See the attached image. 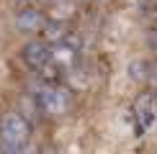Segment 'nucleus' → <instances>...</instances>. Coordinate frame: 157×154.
I'll return each instance as SVG.
<instances>
[{
    "label": "nucleus",
    "instance_id": "6",
    "mask_svg": "<svg viewBox=\"0 0 157 154\" xmlns=\"http://www.w3.org/2000/svg\"><path fill=\"white\" fill-rule=\"evenodd\" d=\"M44 13L39 8H23L16 13V28L18 31H26V34H34V31H44Z\"/></svg>",
    "mask_w": 157,
    "mask_h": 154
},
{
    "label": "nucleus",
    "instance_id": "7",
    "mask_svg": "<svg viewBox=\"0 0 157 154\" xmlns=\"http://www.w3.org/2000/svg\"><path fill=\"white\" fill-rule=\"evenodd\" d=\"M13 3H16V5H23V8H26V5H29V3H34V0H13Z\"/></svg>",
    "mask_w": 157,
    "mask_h": 154
},
{
    "label": "nucleus",
    "instance_id": "5",
    "mask_svg": "<svg viewBox=\"0 0 157 154\" xmlns=\"http://www.w3.org/2000/svg\"><path fill=\"white\" fill-rule=\"evenodd\" d=\"M21 57H23V62L39 75L44 67H49V64H52V46L44 41V38H34V41H29L23 46Z\"/></svg>",
    "mask_w": 157,
    "mask_h": 154
},
{
    "label": "nucleus",
    "instance_id": "8",
    "mask_svg": "<svg viewBox=\"0 0 157 154\" xmlns=\"http://www.w3.org/2000/svg\"><path fill=\"white\" fill-rule=\"evenodd\" d=\"M3 154H21V152H10V149H5V152H3Z\"/></svg>",
    "mask_w": 157,
    "mask_h": 154
},
{
    "label": "nucleus",
    "instance_id": "2",
    "mask_svg": "<svg viewBox=\"0 0 157 154\" xmlns=\"http://www.w3.org/2000/svg\"><path fill=\"white\" fill-rule=\"evenodd\" d=\"M29 136H31V126L21 113H8L0 121V144H3V149L21 152L23 146H29Z\"/></svg>",
    "mask_w": 157,
    "mask_h": 154
},
{
    "label": "nucleus",
    "instance_id": "9",
    "mask_svg": "<svg viewBox=\"0 0 157 154\" xmlns=\"http://www.w3.org/2000/svg\"><path fill=\"white\" fill-rule=\"evenodd\" d=\"M36 3H49V0H36Z\"/></svg>",
    "mask_w": 157,
    "mask_h": 154
},
{
    "label": "nucleus",
    "instance_id": "1",
    "mask_svg": "<svg viewBox=\"0 0 157 154\" xmlns=\"http://www.w3.org/2000/svg\"><path fill=\"white\" fill-rule=\"evenodd\" d=\"M34 100L39 111L44 116H52V118L64 116L72 105V95L62 82H39L34 90Z\"/></svg>",
    "mask_w": 157,
    "mask_h": 154
},
{
    "label": "nucleus",
    "instance_id": "4",
    "mask_svg": "<svg viewBox=\"0 0 157 154\" xmlns=\"http://www.w3.org/2000/svg\"><path fill=\"white\" fill-rule=\"evenodd\" d=\"M134 121H136V131L144 136L157 126V93L147 90L142 93L134 103Z\"/></svg>",
    "mask_w": 157,
    "mask_h": 154
},
{
    "label": "nucleus",
    "instance_id": "3",
    "mask_svg": "<svg viewBox=\"0 0 157 154\" xmlns=\"http://www.w3.org/2000/svg\"><path fill=\"white\" fill-rule=\"evenodd\" d=\"M49 46H52V64H54L62 75L70 72V69L77 64V57H80V38H77L75 34L67 31V36H64L62 41L49 44Z\"/></svg>",
    "mask_w": 157,
    "mask_h": 154
}]
</instances>
